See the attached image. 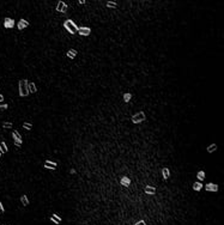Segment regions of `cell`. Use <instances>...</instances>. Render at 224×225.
Listing matches in <instances>:
<instances>
[{
    "label": "cell",
    "mask_w": 224,
    "mask_h": 225,
    "mask_svg": "<svg viewBox=\"0 0 224 225\" xmlns=\"http://www.w3.org/2000/svg\"><path fill=\"white\" fill-rule=\"evenodd\" d=\"M1 225H11V224H6V223H5V224H1Z\"/></svg>",
    "instance_id": "4dcf8cb0"
},
{
    "label": "cell",
    "mask_w": 224,
    "mask_h": 225,
    "mask_svg": "<svg viewBox=\"0 0 224 225\" xmlns=\"http://www.w3.org/2000/svg\"><path fill=\"white\" fill-rule=\"evenodd\" d=\"M144 193H145V194H149V195H153L155 193H156V188L152 187V186H146L144 188Z\"/></svg>",
    "instance_id": "2e32d148"
},
{
    "label": "cell",
    "mask_w": 224,
    "mask_h": 225,
    "mask_svg": "<svg viewBox=\"0 0 224 225\" xmlns=\"http://www.w3.org/2000/svg\"><path fill=\"white\" fill-rule=\"evenodd\" d=\"M216 150H217V144H211V145H209V146H207V149H206V151H207L209 153L215 152Z\"/></svg>",
    "instance_id": "603a6c76"
},
{
    "label": "cell",
    "mask_w": 224,
    "mask_h": 225,
    "mask_svg": "<svg viewBox=\"0 0 224 225\" xmlns=\"http://www.w3.org/2000/svg\"><path fill=\"white\" fill-rule=\"evenodd\" d=\"M1 126H3L4 130H11V128L13 127V123H12V122H10V121H3Z\"/></svg>",
    "instance_id": "d6986e66"
},
{
    "label": "cell",
    "mask_w": 224,
    "mask_h": 225,
    "mask_svg": "<svg viewBox=\"0 0 224 225\" xmlns=\"http://www.w3.org/2000/svg\"><path fill=\"white\" fill-rule=\"evenodd\" d=\"M19 202L22 204L23 207L30 206V200H29V197H28L26 194H22V195L19 197Z\"/></svg>",
    "instance_id": "9c48e42d"
},
{
    "label": "cell",
    "mask_w": 224,
    "mask_h": 225,
    "mask_svg": "<svg viewBox=\"0 0 224 225\" xmlns=\"http://www.w3.org/2000/svg\"><path fill=\"white\" fill-rule=\"evenodd\" d=\"M16 25H17L18 30H24L25 28H28V26H29V22H28L26 19L22 18V19H19V22H18Z\"/></svg>",
    "instance_id": "8fae6325"
},
{
    "label": "cell",
    "mask_w": 224,
    "mask_h": 225,
    "mask_svg": "<svg viewBox=\"0 0 224 225\" xmlns=\"http://www.w3.org/2000/svg\"><path fill=\"white\" fill-rule=\"evenodd\" d=\"M131 100H132V93H131V92L123 93V101H125V103H128Z\"/></svg>",
    "instance_id": "44dd1931"
},
{
    "label": "cell",
    "mask_w": 224,
    "mask_h": 225,
    "mask_svg": "<svg viewBox=\"0 0 224 225\" xmlns=\"http://www.w3.org/2000/svg\"><path fill=\"white\" fill-rule=\"evenodd\" d=\"M197 178H198L200 182H203V181L205 180V171H203V170L198 171V173H197Z\"/></svg>",
    "instance_id": "7402d4cb"
},
{
    "label": "cell",
    "mask_w": 224,
    "mask_h": 225,
    "mask_svg": "<svg viewBox=\"0 0 224 225\" xmlns=\"http://www.w3.org/2000/svg\"><path fill=\"white\" fill-rule=\"evenodd\" d=\"M63 28H65L69 33L72 34V35L78 34V26H77V24L72 19H67V20L63 22Z\"/></svg>",
    "instance_id": "7a4b0ae2"
},
{
    "label": "cell",
    "mask_w": 224,
    "mask_h": 225,
    "mask_svg": "<svg viewBox=\"0 0 224 225\" xmlns=\"http://www.w3.org/2000/svg\"><path fill=\"white\" fill-rule=\"evenodd\" d=\"M91 34V29L89 26H79L78 28V35L80 36H89Z\"/></svg>",
    "instance_id": "52a82bcc"
},
{
    "label": "cell",
    "mask_w": 224,
    "mask_h": 225,
    "mask_svg": "<svg viewBox=\"0 0 224 225\" xmlns=\"http://www.w3.org/2000/svg\"><path fill=\"white\" fill-rule=\"evenodd\" d=\"M49 220H50L53 224H55V225H59V224L62 221L61 217H60L59 214H56V213H53L52 216H49Z\"/></svg>",
    "instance_id": "30bf717a"
},
{
    "label": "cell",
    "mask_w": 224,
    "mask_h": 225,
    "mask_svg": "<svg viewBox=\"0 0 224 225\" xmlns=\"http://www.w3.org/2000/svg\"><path fill=\"white\" fill-rule=\"evenodd\" d=\"M5 213V206L3 205V202L0 201V216H3Z\"/></svg>",
    "instance_id": "4316f807"
},
{
    "label": "cell",
    "mask_w": 224,
    "mask_h": 225,
    "mask_svg": "<svg viewBox=\"0 0 224 225\" xmlns=\"http://www.w3.org/2000/svg\"><path fill=\"white\" fill-rule=\"evenodd\" d=\"M15 25H16V22H15L12 18L6 17V18L4 19V28H5V29H12Z\"/></svg>",
    "instance_id": "ba28073f"
},
{
    "label": "cell",
    "mask_w": 224,
    "mask_h": 225,
    "mask_svg": "<svg viewBox=\"0 0 224 225\" xmlns=\"http://www.w3.org/2000/svg\"><path fill=\"white\" fill-rule=\"evenodd\" d=\"M203 187H204L203 183H201L200 181H198V182H194V183H193V187H192V188H193L196 192H199V190H201Z\"/></svg>",
    "instance_id": "ffe728a7"
},
{
    "label": "cell",
    "mask_w": 224,
    "mask_h": 225,
    "mask_svg": "<svg viewBox=\"0 0 224 225\" xmlns=\"http://www.w3.org/2000/svg\"><path fill=\"white\" fill-rule=\"evenodd\" d=\"M7 108H9V104H7V103H0V113L7 110Z\"/></svg>",
    "instance_id": "484cf974"
},
{
    "label": "cell",
    "mask_w": 224,
    "mask_h": 225,
    "mask_svg": "<svg viewBox=\"0 0 224 225\" xmlns=\"http://www.w3.org/2000/svg\"><path fill=\"white\" fill-rule=\"evenodd\" d=\"M162 176L164 180H168L170 177V169L169 168H163L162 169Z\"/></svg>",
    "instance_id": "e0dca14e"
},
{
    "label": "cell",
    "mask_w": 224,
    "mask_h": 225,
    "mask_svg": "<svg viewBox=\"0 0 224 225\" xmlns=\"http://www.w3.org/2000/svg\"><path fill=\"white\" fill-rule=\"evenodd\" d=\"M28 79H20L18 82V93L19 97H26L29 95V90H28Z\"/></svg>",
    "instance_id": "6da1fadb"
},
{
    "label": "cell",
    "mask_w": 224,
    "mask_h": 225,
    "mask_svg": "<svg viewBox=\"0 0 224 225\" xmlns=\"http://www.w3.org/2000/svg\"><path fill=\"white\" fill-rule=\"evenodd\" d=\"M43 168L47 169V170H55V169L58 168V163L54 162V160H49V159H47L46 162H45Z\"/></svg>",
    "instance_id": "8992f818"
},
{
    "label": "cell",
    "mask_w": 224,
    "mask_h": 225,
    "mask_svg": "<svg viewBox=\"0 0 224 225\" xmlns=\"http://www.w3.org/2000/svg\"><path fill=\"white\" fill-rule=\"evenodd\" d=\"M205 189L207 192H218V186L216 183H207L205 186Z\"/></svg>",
    "instance_id": "5bb4252c"
},
{
    "label": "cell",
    "mask_w": 224,
    "mask_h": 225,
    "mask_svg": "<svg viewBox=\"0 0 224 225\" xmlns=\"http://www.w3.org/2000/svg\"><path fill=\"white\" fill-rule=\"evenodd\" d=\"M67 5L62 1V0H60V1H58V5H56V7H55V10L58 11V12H60V13H66L67 12Z\"/></svg>",
    "instance_id": "5b68a950"
},
{
    "label": "cell",
    "mask_w": 224,
    "mask_h": 225,
    "mask_svg": "<svg viewBox=\"0 0 224 225\" xmlns=\"http://www.w3.org/2000/svg\"><path fill=\"white\" fill-rule=\"evenodd\" d=\"M106 5H107V7H109V9H116V7H117V4H116L115 1H107Z\"/></svg>",
    "instance_id": "d4e9b609"
},
{
    "label": "cell",
    "mask_w": 224,
    "mask_h": 225,
    "mask_svg": "<svg viewBox=\"0 0 224 225\" xmlns=\"http://www.w3.org/2000/svg\"><path fill=\"white\" fill-rule=\"evenodd\" d=\"M12 139H13V144H15L16 146H18V147L23 144L22 135H20L19 132H17V131H13V132H12Z\"/></svg>",
    "instance_id": "277c9868"
},
{
    "label": "cell",
    "mask_w": 224,
    "mask_h": 225,
    "mask_svg": "<svg viewBox=\"0 0 224 225\" xmlns=\"http://www.w3.org/2000/svg\"><path fill=\"white\" fill-rule=\"evenodd\" d=\"M1 154H3V153H1V152H0V158H1Z\"/></svg>",
    "instance_id": "1f68e13d"
},
{
    "label": "cell",
    "mask_w": 224,
    "mask_h": 225,
    "mask_svg": "<svg viewBox=\"0 0 224 225\" xmlns=\"http://www.w3.org/2000/svg\"><path fill=\"white\" fill-rule=\"evenodd\" d=\"M70 173H71V174H76V170H74V169H71V171H70Z\"/></svg>",
    "instance_id": "f546056e"
},
{
    "label": "cell",
    "mask_w": 224,
    "mask_h": 225,
    "mask_svg": "<svg viewBox=\"0 0 224 225\" xmlns=\"http://www.w3.org/2000/svg\"><path fill=\"white\" fill-rule=\"evenodd\" d=\"M77 54H78L77 49H74V48H70V49L67 50V53H66V56H67L69 59L73 60V59H74V58L77 56Z\"/></svg>",
    "instance_id": "4fadbf2b"
},
{
    "label": "cell",
    "mask_w": 224,
    "mask_h": 225,
    "mask_svg": "<svg viewBox=\"0 0 224 225\" xmlns=\"http://www.w3.org/2000/svg\"><path fill=\"white\" fill-rule=\"evenodd\" d=\"M28 90L29 93H36L37 92V86L35 82H28Z\"/></svg>",
    "instance_id": "7c38bea8"
},
{
    "label": "cell",
    "mask_w": 224,
    "mask_h": 225,
    "mask_svg": "<svg viewBox=\"0 0 224 225\" xmlns=\"http://www.w3.org/2000/svg\"><path fill=\"white\" fill-rule=\"evenodd\" d=\"M4 102V95L0 93V103H3Z\"/></svg>",
    "instance_id": "f1b7e54d"
},
{
    "label": "cell",
    "mask_w": 224,
    "mask_h": 225,
    "mask_svg": "<svg viewBox=\"0 0 224 225\" xmlns=\"http://www.w3.org/2000/svg\"><path fill=\"white\" fill-rule=\"evenodd\" d=\"M7 151H9V147H7L6 143L5 141H0V152L1 153H7Z\"/></svg>",
    "instance_id": "ac0fdd59"
},
{
    "label": "cell",
    "mask_w": 224,
    "mask_h": 225,
    "mask_svg": "<svg viewBox=\"0 0 224 225\" xmlns=\"http://www.w3.org/2000/svg\"><path fill=\"white\" fill-rule=\"evenodd\" d=\"M134 225H146V223H145L144 220H139V221H137Z\"/></svg>",
    "instance_id": "83f0119b"
},
{
    "label": "cell",
    "mask_w": 224,
    "mask_h": 225,
    "mask_svg": "<svg viewBox=\"0 0 224 225\" xmlns=\"http://www.w3.org/2000/svg\"><path fill=\"white\" fill-rule=\"evenodd\" d=\"M23 128L26 131H30V130H33V123L31 122H23Z\"/></svg>",
    "instance_id": "cb8c5ba5"
},
{
    "label": "cell",
    "mask_w": 224,
    "mask_h": 225,
    "mask_svg": "<svg viewBox=\"0 0 224 225\" xmlns=\"http://www.w3.org/2000/svg\"><path fill=\"white\" fill-rule=\"evenodd\" d=\"M120 183H121L123 187H130V186H131V178L127 177V176H123V177H121Z\"/></svg>",
    "instance_id": "9a60e30c"
},
{
    "label": "cell",
    "mask_w": 224,
    "mask_h": 225,
    "mask_svg": "<svg viewBox=\"0 0 224 225\" xmlns=\"http://www.w3.org/2000/svg\"><path fill=\"white\" fill-rule=\"evenodd\" d=\"M146 116H145V113L144 111H138L137 114H134L131 119V121L134 123V125H138V123H142L143 121H145Z\"/></svg>",
    "instance_id": "3957f363"
}]
</instances>
